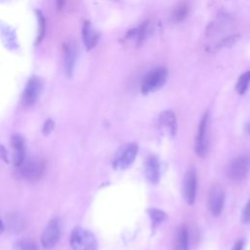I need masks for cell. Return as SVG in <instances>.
<instances>
[{"instance_id":"6da1fadb","label":"cell","mask_w":250,"mask_h":250,"mask_svg":"<svg viewBox=\"0 0 250 250\" xmlns=\"http://www.w3.org/2000/svg\"><path fill=\"white\" fill-rule=\"evenodd\" d=\"M69 244L72 250H98L96 236L82 227H75L72 229Z\"/></svg>"},{"instance_id":"7a4b0ae2","label":"cell","mask_w":250,"mask_h":250,"mask_svg":"<svg viewBox=\"0 0 250 250\" xmlns=\"http://www.w3.org/2000/svg\"><path fill=\"white\" fill-rule=\"evenodd\" d=\"M46 163L39 157L24 158L23 162L20 166L21 175L28 182L36 183L45 174Z\"/></svg>"},{"instance_id":"3957f363","label":"cell","mask_w":250,"mask_h":250,"mask_svg":"<svg viewBox=\"0 0 250 250\" xmlns=\"http://www.w3.org/2000/svg\"><path fill=\"white\" fill-rule=\"evenodd\" d=\"M168 78V70L165 67H158L149 71L141 83V92L143 95L153 93L166 83Z\"/></svg>"},{"instance_id":"277c9868","label":"cell","mask_w":250,"mask_h":250,"mask_svg":"<svg viewBox=\"0 0 250 250\" xmlns=\"http://www.w3.org/2000/svg\"><path fill=\"white\" fill-rule=\"evenodd\" d=\"M138 154V145L135 143H129L122 146L116 152L112 167L116 170H124L128 168L135 160Z\"/></svg>"},{"instance_id":"5b68a950","label":"cell","mask_w":250,"mask_h":250,"mask_svg":"<svg viewBox=\"0 0 250 250\" xmlns=\"http://www.w3.org/2000/svg\"><path fill=\"white\" fill-rule=\"evenodd\" d=\"M208 124H209V112L206 111L198 124L197 132L195 135L194 150L199 157H204L208 151Z\"/></svg>"},{"instance_id":"8992f818","label":"cell","mask_w":250,"mask_h":250,"mask_svg":"<svg viewBox=\"0 0 250 250\" xmlns=\"http://www.w3.org/2000/svg\"><path fill=\"white\" fill-rule=\"evenodd\" d=\"M62 233V225L59 218H53L41 234V245L45 249H51L57 245Z\"/></svg>"},{"instance_id":"52a82bcc","label":"cell","mask_w":250,"mask_h":250,"mask_svg":"<svg viewBox=\"0 0 250 250\" xmlns=\"http://www.w3.org/2000/svg\"><path fill=\"white\" fill-rule=\"evenodd\" d=\"M248 168L249 158L246 155H238L229 161L227 167V175L229 180L240 182L245 178Z\"/></svg>"},{"instance_id":"ba28073f","label":"cell","mask_w":250,"mask_h":250,"mask_svg":"<svg viewBox=\"0 0 250 250\" xmlns=\"http://www.w3.org/2000/svg\"><path fill=\"white\" fill-rule=\"evenodd\" d=\"M43 83L37 76H32L28 79L23 93H22V104L25 106H32L35 104L42 93Z\"/></svg>"},{"instance_id":"9c48e42d","label":"cell","mask_w":250,"mask_h":250,"mask_svg":"<svg viewBox=\"0 0 250 250\" xmlns=\"http://www.w3.org/2000/svg\"><path fill=\"white\" fill-rule=\"evenodd\" d=\"M225 204V190L218 185L214 184L208 193V208L214 216H219L222 213Z\"/></svg>"},{"instance_id":"30bf717a","label":"cell","mask_w":250,"mask_h":250,"mask_svg":"<svg viewBox=\"0 0 250 250\" xmlns=\"http://www.w3.org/2000/svg\"><path fill=\"white\" fill-rule=\"evenodd\" d=\"M196 187H197L196 173L193 169L190 168L189 170L187 171V173L184 177L183 187H182L183 197L188 205H192L194 203L195 194H196Z\"/></svg>"},{"instance_id":"8fae6325","label":"cell","mask_w":250,"mask_h":250,"mask_svg":"<svg viewBox=\"0 0 250 250\" xmlns=\"http://www.w3.org/2000/svg\"><path fill=\"white\" fill-rule=\"evenodd\" d=\"M153 31V22L151 21H144L140 26L134 29H130L127 32L126 39L134 40L137 45H141L146 41Z\"/></svg>"},{"instance_id":"7c38bea8","label":"cell","mask_w":250,"mask_h":250,"mask_svg":"<svg viewBox=\"0 0 250 250\" xmlns=\"http://www.w3.org/2000/svg\"><path fill=\"white\" fill-rule=\"evenodd\" d=\"M158 125L162 133L174 137L177 133V120L175 113L171 110H164L158 116Z\"/></svg>"},{"instance_id":"4fadbf2b","label":"cell","mask_w":250,"mask_h":250,"mask_svg":"<svg viewBox=\"0 0 250 250\" xmlns=\"http://www.w3.org/2000/svg\"><path fill=\"white\" fill-rule=\"evenodd\" d=\"M11 145L13 149V160L17 167H20L25 158L24 140L21 134H14L11 138Z\"/></svg>"},{"instance_id":"5bb4252c","label":"cell","mask_w":250,"mask_h":250,"mask_svg":"<svg viewBox=\"0 0 250 250\" xmlns=\"http://www.w3.org/2000/svg\"><path fill=\"white\" fill-rule=\"evenodd\" d=\"M63 67H64V73L65 75L70 78L73 73L74 65H75V60H76V47L72 42H68L64 45L63 50Z\"/></svg>"},{"instance_id":"9a60e30c","label":"cell","mask_w":250,"mask_h":250,"mask_svg":"<svg viewBox=\"0 0 250 250\" xmlns=\"http://www.w3.org/2000/svg\"><path fill=\"white\" fill-rule=\"evenodd\" d=\"M145 174L147 181L151 184H157L160 178L159 163L155 156L150 155L146 158L145 163Z\"/></svg>"},{"instance_id":"2e32d148","label":"cell","mask_w":250,"mask_h":250,"mask_svg":"<svg viewBox=\"0 0 250 250\" xmlns=\"http://www.w3.org/2000/svg\"><path fill=\"white\" fill-rule=\"evenodd\" d=\"M100 38L99 32L92 26L89 21H85L82 27V39L87 50L95 48Z\"/></svg>"},{"instance_id":"e0dca14e","label":"cell","mask_w":250,"mask_h":250,"mask_svg":"<svg viewBox=\"0 0 250 250\" xmlns=\"http://www.w3.org/2000/svg\"><path fill=\"white\" fill-rule=\"evenodd\" d=\"M188 229L186 225H181L174 236L173 248L174 250H188Z\"/></svg>"},{"instance_id":"ac0fdd59","label":"cell","mask_w":250,"mask_h":250,"mask_svg":"<svg viewBox=\"0 0 250 250\" xmlns=\"http://www.w3.org/2000/svg\"><path fill=\"white\" fill-rule=\"evenodd\" d=\"M146 212L150 219L151 230H155L156 228L167 219L166 213L163 212L162 210H159L156 208H149L146 210Z\"/></svg>"},{"instance_id":"d6986e66","label":"cell","mask_w":250,"mask_h":250,"mask_svg":"<svg viewBox=\"0 0 250 250\" xmlns=\"http://www.w3.org/2000/svg\"><path fill=\"white\" fill-rule=\"evenodd\" d=\"M188 13V7L187 5L186 2H181L179 3L173 10L172 12V21L174 22H181L182 21H184Z\"/></svg>"},{"instance_id":"ffe728a7","label":"cell","mask_w":250,"mask_h":250,"mask_svg":"<svg viewBox=\"0 0 250 250\" xmlns=\"http://www.w3.org/2000/svg\"><path fill=\"white\" fill-rule=\"evenodd\" d=\"M37 18V38L36 43H40L46 34V20L43 13L40 10H35Z\"/></svg>"},{"instance_id":"44dd1931","label":"cell","mask_w":250,"mask_h":250,"mask_svg":"<svg viewBox=\"0 0 250 250\" xmlns=\"http://www.w3.org/2000/svg\"><path fill=\"white\" fill-rule=\"evenodd\" d=\"M250 87V70L241 74L236 82L235 90L239 95H243Z\"/></svg>"},{"instance_id":"7402d4cb","label":"cell","mask_w":250,"mask_h":250,"mask_svg":"<svg viewBox=\"0 0 250 250\" xmlns=\"http://www.w3.org/2000/svg\"><path fill=\"white\" fill-rule=\"evenodd\" d=\"M13 250H38L36 243L31 239H21L18 240L13 247Z\"/></svg>"},{"instance_id":"603a6c76","label":"cell","mask_w":250,"mask_h":250,"mask_svg":"<svg viewBox=\"0 0 250 250\" xmlns=\"http://www.w3.org/2000/svg\"><path fill=\"white\" fill-rule=\"evenodd\" d=\"M241 222L244 225L250 224V199L248 200V202L245 204L243 208L242 215H241Z\"/></svg>"},{"instance_id":"cb8c5ba5","label":"cell","mask_w":250,"mask_h":250,"mask_svg":"<svg viewBox=\"0 0 250 250\" xmlns=\"http://www.w3.org/2000/svg\"><path fill=\"white\" fill-rule=\"evenodd\" d=\"M55 128V123L52 119H47L44 124H43V127H42V132H43V135L44 136H48Z\"/></svg>"},{"instance_id":"d4e9b609","label":"cell","mask_w":250,"mask_h":250,"mask_svg":"<svg viewBox=\"0 0 250 250\" xmlns=\"http://www.w3.org/2000/svg\"><path fill=\"white\" fill-rule=\"evenodd\" d=\"M0 158H1L4 162H6V163L9 162V159H8V151H7L6 147H5L3 145H1V144H0Z\"/></svg>"},{"instance_id":"484cf974","label":"cell","mask_w":250,"mask_h":250,"mask_svg":"<svg viewBox=\"0 0 250 250\" xmlns=\"http://www.w3.org/2000/svg\"><path fill=\"white\" fill-rule=\"evenodd\" d=\"M243 247H244V241L243 240H239L238 242L235 243V245L232 248V250H243Z\"/></svg>"},{"instance_id":"4316f807","label":"cell","mask_w":250,"mask_h":250,"mask_svg":"<svg viewBox=\"0 0 250 250\" xmlns=\"http://www.w3.org/2000/svg\"><path fill=\"white\" fill-rule=\"evenodd\" d=\"M64 2H65V0H57V1H56L58 10H62V9L63 8V6H64Z\"/></svg>"},{"instance_id":"83f0119b","label":"cell","mask_w":250,"mask_h":250,"mask_svg":"<svg viewBox=\"0 0 250 250\" xmlns=\"http://www.w3.org/2000/svg\"><path fill=\"white\" fill-rule=\"evenodd\" d=\"M246 132L248 135H250V119L249 121L247 122V125H246Z\"/></svg>"},{"instance_id":"f1b7e54d","label":"cell","mask_w":250,"mask_h":250,"mask_svg":"<svg viewBox=\"0 0 250 250\" xmlns=\"http://www.w3.org/2000/svg\"><path fill=\"white\" fill-rule=\"evenodd\" d=\"M3 230H4V224H3L2 221L0 220V234L3 232Z\"/></svg>"}]
</instances>
